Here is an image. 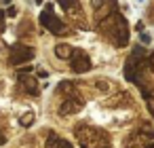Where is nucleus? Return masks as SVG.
Returning <instances> with one entry per match:
<instances>
[{
  "label": "nucleus",
  "instance_id": "obj_1",
  "mask_svg": "<svg viewBox=\"0 0 154 148\" xmlns=\"http://www.w3.org/2000/svg\"><path fill=\"white\" fill-rule=\"evenodd\" d=\"M87 116L103 127H125L131 123L133 112L131 110H103L97 104H91L87 108Z\"/></svg>",
  "mask_w": 154,
  "mask_h": 148
}]
</instances>
